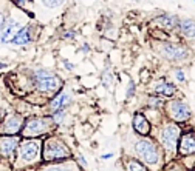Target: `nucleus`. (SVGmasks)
I'll use <instances>...</instances> for the list:
<instances>
[{"instance_id": "obj_5", "label": "nucleus", "mask_w": 195, "mask_h": 171, "mask_svg": "<svg viewBox=\"0 0 195 171\" xmlns=\"http://www.w3.org/2000/svg\"><path fill=\"white\" fill-rule=\"evenodd\" d=\"M42 163V139L22 137L16 149L14 160L11 162L14 171L36 168Z\"/></svg>"}, {"instance_id": "obj_29", "label": "nucleus", "mask_w": 195, "mask_h": 171, "mask_svg": "<svg viewBox=\"0 0 195 171\" xmlns=\"http://www.w3.org/2000/svg\"><path fill=\"white\" fill-rule=\"evenodd\" d=\"M9 9H11V3L8 2V0H0V29H2L5 20H6V17H8Z\"/></svg>"}, {"instance_id": "obj_22", "label": "nucleus", "mask_w": 195, "mask_h": 171, "mask_svg": "<svg viewBox=\"0 0 195 171\" xmlns=\"http://www.w3.org/2000/svg\"><path fill=\"white\" fill-rule=\"evenodd\" d=\"M187 66H172L170 68V77L173 80V83H187L189 82V76L186 71Z\"/></svg>"}, {"instance_id": "obj_10", "label": "nucleus", "mask_w": 195, "mask_h": 171, "mask_svg": "<svg viewBox=\"0 0 195 171\" xmlns=\"http://www.w3.org/2000/svg\"><path fill=\"white\" fill-rule=\"evenodd\" d=\"M42 33V25L37 20H28L22 28L14 34V37L9 40L8 45L13 46H28L40 37Z\"/></svg>"}, {"instance_id": "obj_30", "label": "nucleus", "mask_w": 195, "mask_h": 171, "mask_svg": "<svg viewBox=\"0 0 195 171\" xmlns=\"http://www.w3.org/2000/svg\"><path fill=\"white\" fill-rule=\"evenodd\" d=\"M136 96V82L132 77H127V85H126V99H133Z\"/></svg>"}, {"instance_id": "obj_42", "label": "nucleus", "mask_w": 195, "mask_h": 171, "mask_svg": "<svg viewBox=\"0 0 195 171\" xmlns=\"http://www.w3.org/2000/svg\"><path fill=\"white\" fill-rule=\"evenodd\" d=\"M194 3H195V0H194Z\"/></svg>"}, {"instance_id": "obj_11", "label": "nucleus", "mask_w": 195, "mask_h": 171, "mask_svg": "<svg viewBox=\"0 0 195 171\" xmlns=\"http://www.w3.org/2000/svg\"><path fill=\"white\" fill-rule=\"evenodd\" d=\"M74 103V91L71 87L64 85L62 89L57 94H54L53 97L47 102L45 105V113L50 114L59 110H70V106Z\"/></svg>"}, {"instance_id": "obj_27", "label": "nucleus", "mask_w": 195, "mask_h": 171, "mask_svg": "<svg viewBox=\"0 0 195 171\" xmlns=\"http://www.w3.org/2000/svg\"><path fill=\"white\" fill-rule=\"evenodd\" d=\"M11 3V6H16L22 9V11H26V13H36L34 11V5H36V0H8Z\"/></svg>"}, {"instance_id": "obj_13", "label": "nucleus", "mask_w": 195, "mask_h": 171, "mask_svg": "<svg viewBox=\"0 0 195 171\" xmlns=\"http://www.w3.org/2000/svg\"><path fill=\"white\" fill-rule=\"evenodd\" d=\"M149 85V94H156L160 97H164V99H170V97H175L177 93H178V88H177V83L167 80L166 77H160V79H152Z\"/></svg>"}, {"instance_id": "obj_36", "label": "nucleus", "mask_w": 195, "mask_h": 171, "mask_svg": "<svg viewBox=\"0 0 195 171\" xmlns=\"http://www.w3.org/2000/svg\"><path fill=\"white\" fill-rule=\"evenodd\" d=\"M79 50H81V52H82V54L87 56V54H90V52H91V45L88 43V42H84V43L81 45Z\"/></svg>"}, {"instance_id": "obj_9", "label": "nucleus", "mask_w": 195, "mask_h": 171, "mask_svg": "<svg viewBox=\"0 0 195 171\" xmlns=\"http://www.w3.org/2000/svg\"><path fill=\"white\" fill-rule=\"evenodd\" d=\"M162 114L167 120H172L175 124H187L192 119V108L183 97H170L166 99L164 106H162Z\"/></svg>"}, {"instance_id": "obj_12", "label": "nucleus", "mask_w": 195, "mask_h": 171, "mask_svg": "<svg viewBox=\"0 0 195 171\" xmlns=\"http://www.w3.org/2000/svg\"><path fill=\"white\" fill-rule=\"evenodd\" d=\"M26 116L13 111V113H5L2 122H0V134L8 136H20V131L23 128Z\"/></svg>"}, {"instance_id": "obj_23", "label": "nucleus", "mask_w": 195, "mask_h": 171, "mask_svg": "<svg viewBox=\"0 0 195 171\" xmlns=\"http://www.w3.org/2000/svg\"><path fill=\"white\" fill-rule=\"evenodd\" d=\"M143 113L144 116L149 119V122L152 124V126H155V125H158L161 124L162 120L166 119L164 114H162V111L161 110H153V108H144L143 110Z\"/></svg>"}, {"instance_id": "obj_24", "label": "nucleus", "mask_w": 195, "mask_h": 171, "mask_svg": "<svg viewBox=\"0 0 195 171\" xmlns=\"http://www.w3.org/2000/svg\"><path fill=\"white\" fill-rule=\"evenodd\" d=\"M124 168H126V171H150L143 162H139L138 159L130 156L124 159Z\"/></svg>"}, {"instance_id": "obj_31", "label": "nucleus", "mask_w": 195, "mask_h": 171, "mask_svg": "<svg viewBox=\"0 0 195 171\" xmlns=\"http://www.w3.org/2000/svg\"><path fill=\"white\" fill-rule=\"evenodd\" d=\"M61 39L65 40V42H73V40L78 39V31H76L74 28H67V29H64L62 34H61Z\"/></svg>"}, {"instance_id": "obj_25", "label": "nucleus", "mask_w": 195, "mask_h": 171, "mask_svg": "<svg viewBox=\"0 0 195 171\" xmlns=\"http://www.w3.org/2000/svg\"><path fill=\"white\" fill-rule=\"evenodd\" d=\"M166 99L160 97L156 94H147L146 96V108H153V110H162Z\"/></svg>"}, {"instance_id": "obj_32", "label": "nucleus", "mask_w": 195, "mask_h": 171, "mask_svg": "<svg viewBox=\"0 0 195 171\" xmlns=\"http://www.w3.org/2000/svg\"><path fill=\"white\" fill-rule=\"evenodd\" d=\"M152 79H153V77H152V71L149 68H141L139 69V82L141 83L147 85Z\"/></svg>"}, {"instance_id": "obj_38", "label": "nucleus", "mask_w": 195, "mask_h": 171, "mask_svg": "<svg viewBox=\"0 0 195 171\" xmlns=\"http://www.w3.org/2000/svg\"><path fill=\"white\" fill-rule=\"evenodd\" d=\"M187 85L191 87V89L192 91H195V80H192V79H189V82H187Z\"/></svg>"}, {"instance_id": "obj_41", "label": "nucleus", "mask_w": 195, "mask_h": 171, "mask_svg": "<svg viewBox=\"0 0 195 171\" xmlns=\"http://www.w3.org/2000/svg\"><path fill=\"white\" fill-rule=\"evenodd\" d=\"M130 2H141V0H130Z\"/></svg>"}, {"instance_id": "obj_20", "label": "nucleus", "mask_w": 195, "mask_h": 171, "mask_svg": "<svg viewBox=\"0 0 195 171\" xmlns=\"http://www.w3.org/2000/svg\"><path fill=\"white\" fill-rule=\"evenodd\" d=\"M132 128H133V133L138 136H150L153 126H152L147 117L144 116L143 111H136L132 117Z\"/></svg>"}, {"instance_id": "obj_6", "label": "nucleus", "mask_w": 195, "mask_h": 171, "mask_svg": "<svg viewBox=\"0 0 195 171\" xmlns=\"http://www.w3.org/2000/svg\"><path fill=\"white\" fill-rule=\"evenodd\" d=\"M56 130H57V126L53 122L50 114H47V113L32 114V116H26L23 128L20 131V137L43 139L50 134H54Z\"/></svg>"}, {"instance_id": "obj_28", "label": "nucleus", "mask_w": 195, "mask_h": 171, "mask_svg": "<svg viewBox=\"0 0 195 171\" xmlns=\"http://www.w3.org/2000/svg\"><path fill=\"white\" fill-rule=\"evenodd\" d=\"M67 2L68 0H39L42 8L47 9V11H57V9H62L65 5H67Z\"/></svg>"}, {"instance_id": "obj_2", "label": "nucleus", "mask_w": 195, "mask_h": 171, "mask_svg": "<svg viewBox=\"0 0 195 171\" xmlns=\"http://www.w3.org/2000/svg\"><path fill=\"white\" fill-rule=\"evenodd\" d=\"M127 156L138 159L143 162L150 171H161L164 160V151L160 147V143L152 136H138L135 134L129 142L126 148Z\"/></svg>"}, {"instance_id": "obj_26", "label": "nucleus", "mask_w": 195, "mask_h": 171, "mask_svg": "<svg viewBox=\"0 0 195 171\" xmlns=\"http://www.w3.org/2000/svg\"><path fill=\"white\" fill-rule=\"evenodd\" d=\"M161 171H189V170L186 168V165L181 162L180 157H175L172 160H167V162L162 165Z\"/></svg>"}, {"instance_id": "obj_17", "label": "nucleus", "mask_w": 195, "mask_h": 171, "mask_svg": "<svg viewBox=\"0 0 195 171\" xmlns=\"http://www.w3.org/2000/svg\"><path fill=\"white\" fill-rule=\"evenodd\" d=\"M195 154V131L194 130H184L180 136L178 142V156L177 157H184Z\"/></svg>"}, {"instance_id": "obj_34", "label": "nucleus", "mask_w": 195, "mask_h": 171, "mask_svg": "<svg viewBox=\"0 0 195 171\" xmlns=\"http://www.w3.org/2000/svg\"><path fill=\"white\" fill-rule=\"evenodd\" d=\"M62 68L65 69V71H70V73H73L74 69L78 68V63H73V62L67 60V59H64V60H62Z\"/></svg>"}, {"instance_id": "obj_19", "label": "nucleus", "mask_w": 195, "mask_h": 171, "mask_svg": "<svg viewBox=\"0 0 195 171\" xmlns=\"http://www.w3.org/2000/svg\"><path fill=\"white\" fill-rule=\"evenodd\" d=\"M99 83L102 85V88H105L107 91H113L118 83V74L113 69V65L110 63V60L105 62V65L102 66L101 74H99Z\"/></svg>"}, {"instance_id": "obj_16", "label": "nucleus", "mask_w": 195, "mask_h": 171, "mask_svg": "<svg viewBox=\"0 0 195 171\" xmlns=\"http://www.w3.org/2000/svg\"><path fill=\"white\" fill-rule=\"evenodd\" d=\"M34 171H82V168L78 165L74 157L61 160V162H48V163H40L39 167H36Z\"/></svg>"}, {"instance_id": "obj_37", "label": "nucleus", "mask_w": 195, "mask_h": 171, "mask_svg": "<svg viewBox=\"0 0 195 171\" xmlns=\"http://www.w3.org/2000/svg\"><path fill=\"white\" fill-rule=\"evenodd\" d=\"M112 157H113V154H112V153H107V154H102V156H101L102 160H108V159H112Z\"/></svg>"}, {"instance_id": "obj_21", "label": "nucleus", "mask_w": 195, "mask_h": 171, "mask_svg": "<svg viewBox=\"0 0 195 171\" xmlns=\"http://www.w3.org/2000/svg\"><path fill=\"white\" fill-rule=\"evenodd\" d=\"M53 122L56 124L57 128H62V126H67L70 125L71 122V113L70 110H59V111H54V113H50Z\"/></svg>"}, {"instance_id": "obj_14", "label": "nucleus", "mask_w": 195, "mask_h": 171, "mask_svg": "<svg viewBox=\"0 0 195 171\" xmlns=\"http://www.w3.org/2000/svg\"><path fill=\"white\" fill-rule=\"evenodd\" d=\"M178 22H180V15L173 14V13H161L158 15H155V17H152V20H150L153 28H158L170 36L177 34Z\"/></svg>"}, {"instance_id": "obj_18", "label": "nucleus", "mask_w": 195, "mask_h": 171, "mask_svg": "<svg viewBox=\"0 0 195 171\" xmlns=\"http://www.w3.org/2000/svg\"><path fill=\"white\" fill-rule=\"evenodd\" d=\"M177 36L184 42H195V20L186 15H180L177 28Z\"/></svg>"}, {"instance_id": "obj_7", "label": "nucleus", "mask_w": 195, "mask_h": 171, "mask_svg": "<svg viewBox=\"0 0 195 171\" xmlns=\"http://www.w3.org/2000/svg\"><path fill=\"white\" fill-rule=\"evenodd\" d=\"M74 157V153L62 136L50 134L42 139V162H61Z\"/></svg>"}, {"instance_id": "obj_33", "label": "nucleus", "mask_w": 195, "mask_h": 171, "mask_svg": "<svg viewBox=\"0 0 195 171\" xmlns=\"http://www.w3.org/2000/svg\"><path fill=\"white\" fill-rule=\"evenodd\" d=\"M74 160L78 162V165L81 168H82V171H88L90 170V165H88V162H87V159H85V156L82 153H78V154H74Z\"/></svg>"}, {"instance_id": "obj_15", "label": "nucleus", "mask_w": 195, "mask_h": 171, "mask_svg": "<svg viewBox=\"0 0 195 171\" xmlns=\"http://www.w3.org/2000/svg\"><path fill=\"white\" fill-rule=\"evenodd\" d=\"M20 139H22L20 136L0 134V159H5V160H8V162H13Z\"/></svg>"}, {"instance_id": "obj_40", "label": "nucleus", "mask_w": 195, "mask_h": 171, "mask_svg": "<svg viewBox=\"0 0 195 171\" xmlns=\"http://www.w3.org/2000/svg\"><path fill=\"white\" fill-rule=\"evenodd\" d=\"M3 116H5V111L0 108V122H2V119H3Z\"/></svg>"}, {"instance_id": "obj_8", "label": "nucleus", "mask_w": 195, "mask_h": 171, "mask_svg": "<svg viewBox=\"0 0 195 171\" xmlns=\"http://www.w3.org/2000/svg\"><path fill=\"white\" fill-rule=\"evenodd\" d=\"M28 20H37L36 13H26V11H22V9L16 8V6H11L8 17L5 20L2 29H0V43L8 45L9 40L14 37V34L17 33Z\"/></svg>"}, {"instance_id": "obj_39", "label": "nucleus", "mask_w": 195, "mask_h": 171, "mask_svg": "<svg viewBox=\"0 0 195 171\" xmlns=\"http://www.w3.org/2000/svg\"><path fill=\"white\" fill-rule=\"evenodd\" d=\"M6 68H8V65H6V63L0 60V71H3V69H6Z\"/></svg>"}, {"instance_id": "obj_1", "label": "nucleus", "mask_w": 195, "mask_h": 171, "mask_svg": "<svg viewBox=\"0 0 195 171\" xmlns=\"http://www.w3.org/2000/svg\"><path fill=\"white\" fill-rule=\"evenodd\" d=\"M32 80H34V89L25 99L26 102L36 106H45L48 100L61 91L65 85V80L57 73L45 66L32 68Z\"/></svg>"}, {"instance_id": "obj_35", "label": "nucleus", "mask_w": 195, "mask_h": 171, "mask_svg": "<svg viewBox=\"0 0 195 171\" xmlns=\"http://www.w3.org/2000/svg\"><path fill=\"white\" fill-rule=\"evenodd\" d=\"M0 171H14L11 162H8L5 159H0Z\"/></svg>"}, {"instance_id": "obj_3", "label": "nucleus", "mask_w": 195, "mask_h": 171, "mask_svg": "<svg viewBox=\"0 0 195 171\" xmlns=\"http://www.w3.org/2000/svg\"><path fill=\"white\" fill-rule=\"evenodd\" d=\"M150 50L170 66H191L195 63L194 48L184 40H150Z\"/></svg>"}, {"instance_id": "obj_4", "label": "nucleus", "mask_w": 195, "mask_h": 171, "mask_svg": "<svg viewBox=\"0 0 195 171\" xmlns=\"http://www.w3.org/2000/svg\"><path fill=\"white\" fill-rule=\"evenodd\" d=\"M183 133V125L164 119L161 124L152 128V137L160 143L164 151V160H172L178 156V142Z\"/></svg>"}]
</instances>
